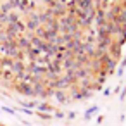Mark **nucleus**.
<instances>
[{
  "instance_id": "obj_1",
  "label": "nucleus",
  "mask_w": 126,
  "mask_h": 126,
  "mask_svg": "<svg viewBox=\"0 0 126 126\" xmlns=\"http://www.w3.org/2000/svg\"><path fill=\"white\" fill-rule=\"evenodd\" d=\"M109 0H0V85L76 100L105 74Z\"/></svg>"
}]
</instances>
